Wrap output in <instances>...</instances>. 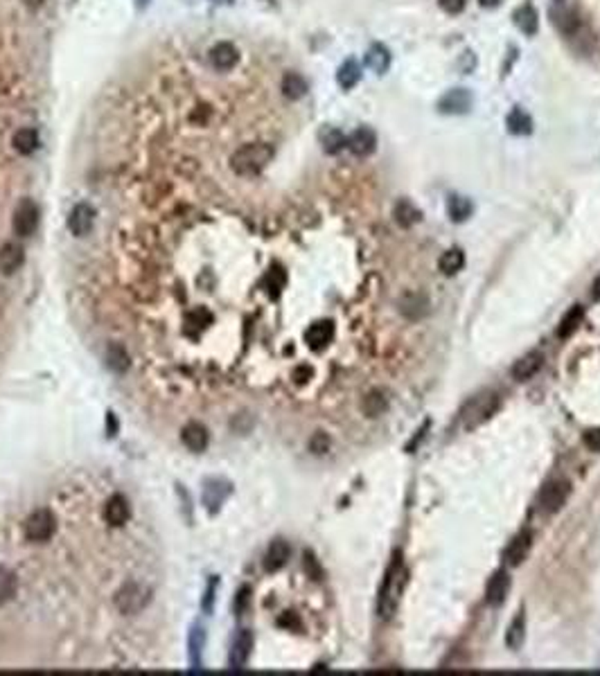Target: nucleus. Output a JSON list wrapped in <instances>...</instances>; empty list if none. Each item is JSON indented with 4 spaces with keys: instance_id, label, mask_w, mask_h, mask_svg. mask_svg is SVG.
Masks as SVG:
<instances>
[{
    "instance_id": "obj_10",
    "label": "nucleus",
    "mask_w": 600,
    "mask_h": 676,
    "mask_svg": "<svg viewBox=\"0 0 600 676\" xmlns=\"http://www.w3.org/2000/svg\"><path fill=\"white\" fill-rule=\"evenodd\" d=\"M115 602H118V609H120V611L135 613V611H140L143 606H145L147 598H145L143 586H138V584H127L125 588L118 593V600H115Z\"/></svg>"
},
{
    "instance_id": "obj_34",
    "label": "nucleus",
    "mask_w": 600,
    "mask_h": 676,
    "mask_svg": "<svg viewBox=\"0 0 600 676\" xmlns=\"http://www.w3.org/2000/svg\"><path fill=\"white\" fill-rule=\"evenodd\" d=\"M386 406H388L386 395L381 392V390H373V392H368V395H366V399H363V404H361V408H363V412H366L368 417H377V415H381V412L386 410Z\"/></svg>"
},
{
    "instance_id": "obj_41",
    "label": "nucleus",
    "mask_w": 600,
    "mask_h": 676,
    "mask_svg": "<svg viewBox=\"0 0 600 676\" xmlns=\"http://www.w3.org/2000/svg\"><path fill=\"white\" fill-rule=\"evenodd\" d=\"M584 444H587L589 451L600 453V429H589L584 433Z\"/></svg>"
},
{
    "instance_id": "obj_37",
    "label": "nucleus",
    "mask_w": 600,
    "mask_h": 676,
    "mask_svg": "<svg viewBox=\"0 0 600 676\" xmlns=\"http://www.w3.org/2000/svg\"><path fill=\"white\" fill-rule=\"evenodd\" d=\"M264 284H267V288L271 291V296H278L282 288H284V284H287V273H284L280 266H274V269L267 273Z\"/></svg>"
},
{
    "instance_id": "obj_31",
    "label": "nucleus",
    "mask_w": 600,
    "mask_h": 676,
    "mask_svg": "<svg viewBox=\"0 0 600 676\" xmlns=\"http://www.w3.org/2000/svg\"><path fill=\"white\" fill-rule=\"evenodd\" d=\"M438 266L445 275H456L462 266H465V255H462L460 248H449L440 255Z\"/></svg>"
},
{
    "instance_id": "obj_39",
    "label": "nucleus",
    "mask_w": 600,
    "mask_h": 676,
    "mask_svg": "<svg viewBox=\"0 0 600 676\" xmlns=\"http://www.w3.org/2000/svg\"><path fill=\"white\" fill-rule=\"evenodd\" d=\"M305 571L309 573V577H311V579H321V577H323L321 566H319L316 557H314L311 553H305Z\"/></svg>"
},
{
    "instance_id": "obj_13",
    "label": "nucleus",
    "mask_w": 600,
    "mask_h": 676,
    "mask_svg": "<svg viewBox=\"0 0 600 676\" xmlns=\"http://www.w3.org/2000/svg\"><path fill=\"white\" fill-rule=\"evenodd\" d=\"M400 311L406 316L408 321H420L429 313V300L425 293H406L400 300Z\"/></svg>"
},
{
    "instance_id": "obj_5",
    "label": "nucleus",
    "mask_w": 600,
    "mask_h": 676,
    "mask_svg": "<svg viewBox=\"0 0 600 676\" xmlns=\"http://www.w3.org/2000/svg\"><path fill=\"white\" fill-rule=\"evenodd\" d=\"M11 226H14V232H16L19 237H30V234L38 226V208H36V203L30 201V199H23L16 205V210H14Z\"/></svg>"
},
{
    "instance_id": "obj_4",
    "label": "nucleus",
    "mask_w": 600,
    "mask_h": 676,
    "mask_svg": "<svg viewBox=\"0 0 600 676\" xmlns=\"http://www.w3.org/2000/svg\"><path fill=\"white\" fill-rule=\"evenodd\" d=\"M571 496V482L564 480V478H557V480H551L547 487L542 489L539 494V505L547 514H555L560 512L564 507V503L569 501Z\"/></svg>"
},
{
    "instance_id": "obj_6",
    "label": "nucleus",
    "mask_w": 600,
    "mask_h": 676,
    "mask_svg": "<svg viewBox=\"0 0 600 676\" xmlns=\"http://www.w3.org/2000/svg\"><path fill=\"white\" fill-rule=\"evenodd\" d=\"M52 532H54V516L48 512V509H38V512H34L25 521V536L30 541L43 544L50 539Z\"/></svg>"
},
{
    "instance_id": "obj_23",
    "label": "nucleus",
    "mask_w": 600,
    "mask_h": 676,
    "mask_svg": "<svg viewBox=\"0 0 600 676\" xmlns=\"http://www.w3.org/2000/svg\"><path fill=\"white\" fill-rule=\"evenodd\" d=\"M366 66L371 68L373 73L384 75L390 68V52H388V48H384L381 43L371 46V50L366 52Z\"/></svg>"
},
{
    "instance_id": "obj_21",
    "label": "nucleus",
    "mask_w": 600,
    "mask_h": 676,
    "mask_svg": "<svg viewBox=\"0 0 600 676\" xmlns=\"http://www.w3.org/2000/svg\"><path fill=\"white\" fill-rule=\"evenodd\" d=\"M23 259H25V253L19 244H5L0 248V271L5 275H11L14 271H19L23 266Z\"/></svg>"
},
{
    "instance_id": "obj_18",
    "label": "nucleus",
    "mask_w": 600,
    "mask_h": 676,
    "mask_svg": "<svg viewBox=\"0 0 600 676\" xmlns=\"http://www.w3.org/2000/svg\"><path fill=\"white\" fill-rule=\"evenodd\" d=\"M530 544H533V534H530L528 530H522V532L517 534L514 539L510 541V546L506 548V561H508L510 566H519V563L526 559V555H528Z\"/></svg>"
},
{
    "instance_id": "obj_20",
    "label": "nucleus",
    "mask_w": 600,
    "mask_h": 676,
    "mask_svg": "<svg viewBox=\"0 0 600 676\" xmlns=\"http://www.w3.org/2000/svg\"><path fill=\"white\" fill-rule=\"evenodd\" d=\"M181 440H183V444L190 449V451H195V453H201L203 449L208 447V431H206V426H201V424H197V422H192V424H187L185 429H183V433H181Z\"/></svg>"
},
{
    "instance_id": "obj_14",
    "label": "nucleus",
    "mask_w": 600,
    "mask_h": 676,
    "mask_svg": "<svg viewBox=\"0 0 600 676\" xmlns=\"http://www.w3.org/2000/svg\"><path fill=\"white\" fill-rule=\"evenodd\" d=\"M251 650H253V636L249 629H242L235 640H233V647H230V665L233 667H244V663L249 660L251 656Z\"/></svg>"
},
{
    "instance_id": "obj_36",
    "label": "nucleus",
    "mask_w": 600,
    "mask_h": 676,
    "mask_svg": "<svg viewBox=\"0 0 600 676\" xmlns=\"http://www.w3.org/2000/svg\"><path fill=\"white\" fill-rule=\"evenodd\" d=\"M16 593V575L9 568H0V602H9Z\"/></svg>"
},
{
    "instance_id": "obj_25",
    "label": "nucleus",
    "mask_w": 600,
    "mask_h": 676,
    "mask_svg": "<svg viewBox=\"0 0 600 676\" xmlns=\"http://www.w3.org/2000/svg\"><path fill=\"white\" fill-rule=\"evenodd\" d=\"M38 133L34 131V129H19L16 133H14V137H11V145H14V149L19 151V154H23V156H30V154H34V151L38 149Z\"/></svg>"
},
{
    "instance_id": "obj_19",
    "label": "nucleus",
    "mask_w": 600,
    "mask_h": 676,
    "mask_svg": "<svg viewBox=\"0 0 600 676\" xmlns=\"http://www.w3.org/2000/svg\"><path fill=\"white\" fill-rule=\"evenodd\" d=\"M512 21H514V25L519 27V30H522L526 36H533V34H537V30H539V16H537L535 7L528 5V3L514 9Z\"/></svg>"
},
{
    "instance_id": "obj_45",
    "label": "nucleus",
    "mask_w": 600,
    "mask_h": 676,
    "mask_svg": "<svg viewBox=\"0 0 600 676\" xmlns=\"http://www.w3.org/2000/svg\"><path fill=\"white\" fill-rule=\"evenodd\" d=\"M594 298H600V278L594 282Z\"/></svg>"
},
{
    "instance_id": "obj_16",
    "label": "nucleus",
    "mask_w": 600,
    "mask_h": 676,
    "mask_svg": "<svg viewBox=\"0 0 600 676\" xmlns=\"http://www.w3.org/2000/svg\"><path fill=\"white\" fill-rule=\"evenodd\" d=\"M289 555H291L289 544H287V541H282V539H276L274 544H271V546L267 548V555H264V568H267L269 573L280 571L282 566L289 561Z\"/></svg>"
},
{
    "instance_id": "obj_9",
    "label": "nucleus",
    "mask_w": 600,
    "mask_h": 676,
    "mask_svg": "<svg viewBox=\"0 0 600 676\" xmlns=\"http://www.w3.org/2000/svg\"><path fill=\"white\" fill-rule=\"evenodd\" d=\"M348 149L352 151L354 156H359V158L371 156L373 151L377 149V135H375V131L368 129V127H361V129H357V131H352V135L348 137Z\"/></svg>"
},
{
    "instance_id": "obj_1",
    "label": "nucleus",
    "mask_w": 600,
    "mask_h": 676,
    "mask_svg": "<svg viewBox=\"0 0 600 676\" xmlns=\"http://www.w3.org/2000/svg\"><path fill=\"white\" fill-rule=\"evenodd\" d=\"M404 586H406L404 557H402V553H393V559L386 568L384 582H381V588H379V600H377V613L381 620H390L395 613H398Z\"/></svg>"
},
{
    "instance_id": "obj_28",
    "label": "nucleus",
    "mask_w": 600,
    "mask_h": 676,
    "mask_svg": "<svg viewBox=\"0 0 600 676\" xmlns=\"http://www.w3.org/2000/svg\"><path fill=\"white\" fill-rule=\"evenodd\" d=\"M359 79H361V68H359V63L354 61V59H348L343 66L338 68V73H336V81H338V86L341 88H346V90H350V88H354L359 84Z\"/></svg>"
},
{
    "instance_id": "obj_33",
    "label": "nucleus",
    "mask_w": 600,
    "mask_h": 676,
    "mask_svg": "<svg viewBox=\"0 0 600 676\" xmlns=\"http://www.w3.org/2000/svg\"><path fill=\"white\" fill-rule=\"evenodd\" d=\"M472 210H474V205L465 197H449V201H447V212H449V219H452V222H465V219L472 214Z\"/></svg>"
},
{
    "instance_id": "obj_35",
    "label": "nucleus",
    "mask_w": 600,
    "mask_h": 676,
    "mask_svg": "<svg viewBox=\"0 0 600 676\" xmlns=\"http://www.w3.org/2000/svg\"><path fill=\"white\" fill-rule=\"evenodd\" d=\"M106 365L111 368V370H115V372H125L127 365H129L127 350L122 348V345H118V343L108 345V350H106Z\"/></svg>"
},
{
    "instance_id": "obj_46",
    "label": "nucleus",
    "mask_w": 600,
    "mask_h": 676,
    "mask_svg": "<svg viewBox=\"0 0 600 676\" xmlns=\"http://www.w3.org/2000/svg\"><path fill=\"white\" fill-rule=\"evenodd\" d=\"M555 3H564V0H555Z\"/></svg>"
},
{
    "instance_id": "obj_12",
    "label": "nucleus",
    "mask_w": 600,
    "mask_h": 676,
    "mask_svg": "<svg viewBox=\"0 0 600 676\" xmlns=\"http://www.w3.org/2000/svg\"><path fill=\"white\" fill-rule=\"evenodd\" d=\"M239 61V50L233 46V43H217L212 50H210V63L217 68V71H230V68H235Z\"/></svg>"
},
{
    "instance_id": "obj_43",
    "label": "nucleus",
    "mask_w": 600,
    "mask_h": 676,
    "mask_svg": "<svg viewBox=\"0 0 600 676\" xmlns=\"http://www.w3.org/2000/svg\"><path fill=\"white\" fill-rule=\"evenodd\" d=\"M479 3H481L483 7H487V9H490V7H497V5L501 3V0H479Z\"/></svg>"
},
{
    "instance_id": "obj_26",
    "label": "nucleus",
    "mask_w": 600,
    "mask_h": 676,
    "mask_svg": "<svg viewBox=\"0 0 600 676\" xmlns=\"http://www.w3.org/2000/svg\"><path fill=\"white\" fill-rule=\"evenodd\" d=\"M506 124H508V131L512 135H528L530 131H533V118H530L519 106H514L508 113Z\"/></svg>"
},
{
    "instance_id": "obj_24",
    "label": "nucleus",
    "mask_w": 600,
    "mask_h": 676,
    "mask_svg": "<svg viewBox=\"0 0 600 676\" xmlns=\"http://www.w3.org/2000/svg\"><path fill=\"white\" fill-rule=\"evenodd\" d=\"M307 90H309V86H307V79L303 77V75H298V73H287L282 77V95L287 100H300V98H305L307 95Z\"/></svg>"
},
{
    "instance_id": "obj_2",
    "label": "nucleus",
    "mask_w": 600,
    "mask_h": 676,
    "mask_svg": "<svg viewBox=\"0 0 600 676\" xmlns=\"http://www.w3.org/2000/svg\"><path fill=\"white\" fill-rule=\"evenodd\" d=\"M271 158H274V147L267 142H251L235 151L230 158V167L239 176H255L267 167Z\"/></svg>"
},
{
    "instance_id": "obj_3",
    "label": "nucleus",
    "mask_w": 600,
    "mask_h": 676,
    "mask_svg": "<svg viewBox=\"0 0 600 676\" xmlns=\"http://www.w3.org/2000/svg\"><path fill=\"white\" fill-rule=\"evenodd\" d=\"M501 408V397L499 392H483L479 397H474L472 402L462 410V422H465V429L472 431L476 426L485 424L495 412Z\"/></svg>"
},
{
    "instance_id": "obj_29",
    "label": "nucleus",
    "mask_w": 600,
    "mask_h": 676,
    "mask_svg": "<svg viewBox=\"0 0 600 676\" xmlns=\"http://www.w3.org/2000/svg\"><path fill=\"white\" fill-rule=\"evenodd\" d=\"M524 640H526V618L519 611V613H517V618L510 623L508 631H506V645L510 647V650H522Z\"/></svg>"
},
{
    "instance_id": "obj_7",
    "label": "nucleus",
    "mask_w": 600,
    "mask_h": 676,
    "mask_svg": "<svg viewBox=\"0 0 600 676\" xmlns=\"http://www.w3.org/2000/svg\"><path fill=\"white\" fill-rule=\"evenodd\" d=\"M472 93L467 88H452L443 95V100L438 102V111L447 113V115H462L472 108Z\"/></svg>"
},
{
    "instance_id": "obj_40",
    "label": "nucleus",
    "mask_w": 600,
    "mask_h": 676,
    "mask_svg": "<svg viewBox=\"0 0 600 676\" xmlns=\"http://www.w3.org/2000/svg\"><path fill=\"white\" fill-rule=\"evenodd\" d=\"M249 602H251V591H249V588H239L237 600H235V611H237L239 615H242V613H247Z\"/></svg>"
},
{
    "instance_id": "obj_15",
    "label": "nucleus",
    "mask_w": 600,
    "mask_h": 676,
    "mask_svg": "<svg viewBox=\"0 0 600 676\" xmlns=\"http://www.w3.org/2000/svg\"><path fill=\"white\" fill-rule=\"evenodd\" d=\"M542 365H544V356L539 352H530V354L522 356L519 361L512 365V377L517 381H528V379H533L537 375V372L542 370Z\"/></svg>"
},
{
    "instance_id": "obj_11",
    "label": "nucleus",
    "mask_w": 600,
    "mask_h": 676,
    "mask_svg": "<svg viewBox=\"0 0 600 676\" xmlns=\"http://www.w3.org/2000/svg\"><path fill=\"white\" fill-rule=\"evenodd\" d=\"M508 591H510V577L506 571H497L492 575V579L487 582V591H485V600L490 606H499L506 602L508 598Z\"/></svg>"
},
{
    "instance_id": "obj_22",
    "label": "nucleus",
    "mask_w": 600,
    "mask_h": 676,
    "mask_svg": "<svg viewBox=\"0 0 600 676\" xmlns=\"http://www.w3.org/2000/svg\"><path fill=\"white\" fill-rule=\"evenodd\" d=\"M104 516L113 528L125 526V523L129 521V503L125 501V496H111L106 503Z\"/></svg>"
},
{
    "instance_id": "obj_30",
    "label": "nucleus",
    "mask_w": 600,
    "mask_h": 676,
    "mask_svg": "<svg viewBox=\"0 0 600 676\" xmlns=\"http://www.w3.org/2000/svg\"><path fill=\"white\" fill-rule=\"evenodd\" d=\"M321 145L325 149V154H338V151H343L348 147V137L338 129L327 127L321 131Z\"/></svg>"
},
{
    "instance_id": "obj_32",
    "label": "nucleus",
    "mask_w": 600,
    "mask_h": 676,
    "mask_svg": "<svg viewBox=\"0 0 600 676\" xmlns=\"http://www.w3.org/2000/svg\"><path fill=\"white\" fill-rule=\"evenodd\" d=\"M420 219H422V212L411 201H400L398 205H395V222H398L400 226L411 228L420 222Z\"/></svg>"
},
{
    "instance_id": "obj_8",
    "label": "nucleus",
    "mask_w": 600,
    "mask_h": 676,
    "mask_svg": "<svg viewBox=\"0 0 600 676\" xmlns=\"http://www.w3.org/2000/svg\"><path fill=\"white\" fill-rule=\"evenodd\" d=\"M93 222H95V210L88 203H79L73 208L71 217H68V228H71L75 237H84L93 228Z\"/></svg>"
},
{
    "instance_id": "obj_17",
    "label": "nucleus",
    "mask_w": 600,
    "mask_h": 676,
    "mask_svg": "<svg viewBox=\"0 0 600 676\" xmlns=\"http://www.w3.org/2000/svg\"><path fill=\"white\" fill-rule=\"evenodd\" d=\"M332 336H334L332 321H319L305 332V340H307V345L311 350H323L325 345L332 340Z\"/></svg>"
},
{
    "instance_id": "obj_44",
    "label": "nucleus",
    "mask_w": 600,
    "mask_h": 676,
    "mask_svg": "<svg viewBox=\"0 0 600 676\" xmlns=\"http://www.w3.org/2000/svg\"><path fill=\"white\" fill-rule=\"evenodd\" d=\"M25 3H27V7H41L43 5V0H25Z\"/></svg>"
},
{
    "instance_id": "obj_38",
    "label": "nucleus",
    "mask_w": 600,
    "mask_h": 676,
    "mask_svg": "<svg viewBox=\"0 0 600 676\" xmlns=\"http://www.w3.org/2000/svg\"><path fill=\"white\" fill-rule=\"evenodd\" d=\"M330 437H327L325 433H316L311 440H309V449L316 453V455H321V453H325V451H330Z\"/></svg>"
},
{
    "instance_id": "obj_27",
    "label": "nucleus",
    "mask_w": 600,
    "mask_h": 676,
    "mask_svg": "<svg viewBox=\"0 0 600 676\" xmlns=\"http://www.w3.org/2000/svg\"><path fill=\"white\" fill-rule=\"evenodd\" d=\"M582 318H584V309H582L580 305L571 307V309L567 311V316L562 318L560 327H557V336H560V338L574 336V334L578 332V327L582 325Z\"/></svg>"
},
{
    "instance_id": "obj_42",
    "label": "nucleus",
    "mask_w": 600,
    "mask_h": 676,
    "mask_svg": "<svg viewBox=\"0 0 600 676\" xmlns=\"http://www.w3.org/2000/svg\"><path fill=\"white\" fill-rule=\"evenodd\" d=\"M438 5L447 11V14H458L465 7V0H438Z\"/></svg>"
}]
</instances>
